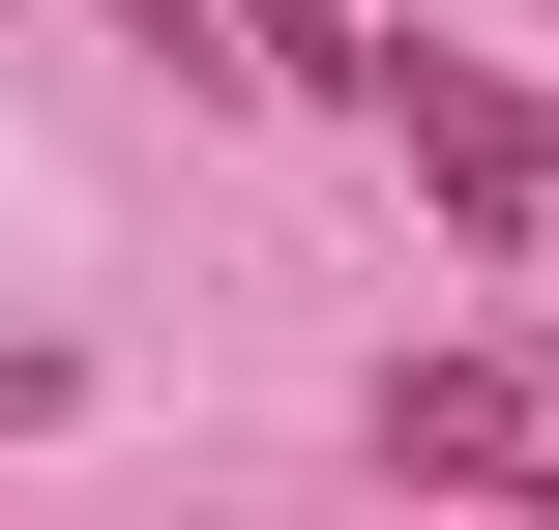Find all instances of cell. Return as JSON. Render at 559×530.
Listing matches in <instances>:
<instances>
[{
  "mask_svg": "<svg viewBox=\"0 0 559 530\" xmlns=\"http://www.w3.org/2000/svg\"><path fill=\"white\" fill-rule=\"evenodd\" d=\"M383 118H413V177H442L472 236H559V118L501 89V59H383Z\"/></svg>",
  "mask_w": 559,
  "mask_h": 530,
  "instance_id": "6da1fadb",
  "label": "cell"
},
{
  "mask_svg": "<svg viewBox=\"0 0 559 530\" xmlns=\"http://www.w3.org/2000/svg\"><path fill=\"white\" fill-rule=\"evenodd\" d=\"M383 443H413V472H559V413L501 384V354H442V384H383Z\"/></svg>",
  "mask_w": 559,
  "mask_h": 530,
  "instance_id": "7a4b0ae2",
  "label": "cell"
}]
</instances>
